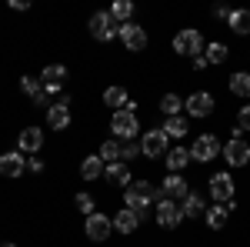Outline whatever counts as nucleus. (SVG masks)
I'll use <instances>...</instances> for the list:
<instances>
[{
  "mask_svg": "<svg viewBox=\"0 0 250 247\" xmlns=\"http://www.w3.org/2000/svg\"><path fill=\"white\" fill-rule=\"evenodd\" d=\"M237 127H240L244 134L250 131V104H247V107H240V114H237Z\"/></svg>",
  "mask_w": 250,
  "mask_h": 247,
  "instance_id": "35",
  "label": "nucleus"
},
{
  "mask_svg": "<svg viewBox=\"0 0 250 247\" xmlns=\"http://www.w3.org/2000/svg\"><path fill=\"white\" fill-rule=\"evenodd\" d=\"M100 160L104 164H117L120 160V140H104L100 144Z\"/></svg>",
  "mask_w": 250,
  "mask_h": 247,
  "instance_id": "31",
  "label": "nucleus"
},
{
  "mask_svg": "<svg viewBox=\"0 0 250 247\" xmlns=\"http://www.w3.org/2000/svg\"><path fill=\"white\" fill-rule=\"evenodd\" d=\"M20 90H23V94L30 97V100H37V97L43 94V90H47V87H43V84H40L37 77H20Z\"/></svg>",
  "mask_w": 250,
  "mask_h": 247,
  "instance_id": "32",
  "label": "nucleus"
},
{
  "mask_svg": "<svg viewBox=\"0 0 250 247\" xmlns=\"http://www.w3.org/2000/svg\"><path fill=\"white\" fill-rule=\"evenodd\" d=\"M87 27H90V37H97L100 44L120 37V27H117V20L110 17V10H97V14H90Z\"/></svg>",
  "mask_w": 250,
  "mask_h": 247,
  "instance_id": "2",
  "label": "nucleus"
},
{
  "mask_svg": "<svg viewBox=\"0 0 250 247\" xmlns=\"http://www.w3.org/2000/svg\"><path fill=\"white\" fill-rule=\"evenodd\" d=\"M160 131L167 134V137H187V134H190V124H187V117L177 114V117H167Z\"/></svg>",
  "mask_w": 250,
  "mask_h": 247,
  "instance_id": "25",
  "label": "nucleus"
},
{
  "mask_svg": "<svg viewBox=\"0 0 250 247\" xmlns=\"http://www.w3.org/2000/svg\"><path fill=\"white\" fill-rule=\"evenodd\" d=\"M213 17H224V20H230V7H224V3H220V7H213Z\"/></svg>",
  "mask_w": 250,
  "mask_h": 247,
  "instance_id": "37",
  "label": "nucleus"
},
{
  "mask_svg": "<svg viewBox=\"0 0 250 247\" xmlns=\"http://www.w3.org/2000/svg\"><path fill=\"white\" fill-rule=\"evenodd\" d=\"M167 134L160 131V127H154V131H144V137H140V151H144V157H150V160H160V157H167Z\"/></svg>",
  "mask_w": 250,
  "mask_h": 247,
  "instance_id": "6",
  "label": "nucleus"
},
{
  "mask_svg": "<svg viewBox=\"0 0 250 247\" xmlns=\"http://www.w3.org/2000/svg\"><path fill=\"white\" fill-rule=\"evenodd\" d=\"M40 84L47 87V94H57L60 87L67 84V67H63V64H50V67H43V74H40Z\"/></svg>",
  "mask_w": 250,
  "mask_h": 247,
  "instance_id": "14",
  "label": "nucleus"
},
{
  "mask_svg": "<svg viewBox=\"0 0 250 247\" xmlns=\"http://www.w3.org/2000/svg\"><path fill=\"white\" fill-rule=\"evenodd\" d=\"M47 124L54 127V131H67L70 127V97H63L57 104H50V111H47Z\"/></svg>",
  "mask_w": 250,
  "mask_h": 247,
  "instance_id": "13",
  "label": "nucleus"
},
{
  "mask_svg": "<svg viewBox=\"0 0 250 247\" xmlns=\"http://www.w3.org/2000/svg\"><path fill=\"white\" fill-rule=\"evenodd\" d=\"M180 221H184V207L177 204V201H170V197H164V201H157V224L160 227H180Z\"/></svg>",
  "mask_w": 250,
  "mask_h": 247,
  "instance_id": "8",
  "label": "nucleus"
},
{
  "mask_svg": "<svg viewBox=\"0 0 250 247\" xmlns=\"http://www.w3.org/2000/svg\"><path fill=\"white\" fill-rule=\"evenodd\" d=\"M157 201H164V190L157 187V184H150V180H137V184H130V187L124 190V207L140 214V217H144L147 207L157 204Z\"/></svg>",
  "mask_w": 250,
  "mask_h": 247,
  "instance_id": "1",
  "label": "nucleus"
},
{
  "mask_svg": "<svg viewBox=\"0 0 250 247\" xmlns=\"http://www.w3.org/2000/svg\"><path fill=\"white\" fill-rule=\"evenodd\" d=\"M220 154H224V160H227L230 167H244V164H250V144L244 140V137H230Z\"/></svg>",
  "mask_w": 250,
  "mask_h": 247,
  "instance_id": "9",
  "label": "nucleus"
},
{
  "mask_svg": "<svg viewBox=\"0 0 250 247\" xmlns=\"http://www.w3.org/2000/svg\"><path fill=\"white\" fill-rule=\"evenodd\" d=\"M207 67H210V64H207L204 54H200V57H193V70H207Z\"/></svg>",
  "mask_w": 250,
  "mask_h": 247,
  "instance_id": "38",
  "label": "nucleus"
},
{
  "mask_svg": "<svg viewBox=\"0 0 250 247\" xmlns=\"http://www.w3.org/2000/svg\"><path fill=\"white\" fill-rule=\"evenodd\" d=\"M220 151H224V144H220L213 134H197V140L190 144V157L197 164H207L213 157H220Z\"/></svg>",
  "mask_w": 250,
  "mask_h": 247,
  "instance_id": "5",
  "label": "nucleus"
},
{
  "mask_svg": "<svg viewBox=\"0 0 250 247\" xmlns=\"http://www.w3.org/2000/svg\"><path fill=\"white\" fill-rule=\"evenodd\" d=\"M180 207H184V217H204V214H207V201L190 190V194L180 201Z\"/></svg>",
  "mask_w": 250,
  "mask_h": 247,
  "instance_id": "21",
  "label": "nucleus"
},
{
  "mask_svg": "<svg viewBox=\"0 0 250 247\" xmlns=\"http://www.w3.org/2000/svg\"><path fill=\"white\" fill-rule=\"evenodd\" d=\"M160 190H164V197H170V201H184V197L190 194V184L184 180V174H167L164 184H160Z\"/></svg>",
  "mask_w": 250,
  "mask_h": 247,
  "instance_id": "16",
  "label": "nucleus"
},
{
  "mask_svg": "<svg viewBox=\"0 0 250 247\" xmlns=\"http://www.w3.org/2000/svg\"><path fill=\"white\" fill-rule=\"evenodd\" d=\"M0 247H17V244H0Z\"/></svg>",
  "mask_w": 250,
  "mask_h": 247,
  "instance_id": "40",
  "label": "nucleus"
},
{
  "mask_svg": "<svg viewBox=\"0 0 250 247\" xmlns=\"http://www.w3.org/2000/svg\"><path fill=\"white\" fill-rule=\"evenodd\" d=\"M104 171H107V164L100 160V154L83 157V164H80V177L83 180H97V177H104Z\"/></svg>",
  "mask_w": 250,
  "mask_h": 247,
  "instance_id": "20",
  "label": "nucleus"
},
{
  "mask_svg": "<svg viewBox=\"0 0 250 247\" xmlns=\"http://www.w3.org/2000/svg\"><path fill=\"white\" fill-rule=\"evenodd\" d=\"M137 224H140V214H134V210H117V217H114V230H120V234H134Z\"/></svg>",
  "mask_w": 250,
  "mask_h": 247,
  "instance_id": "22",
  "label": "nucleus"
},
{
  "mask_svg": "<svg viewBox=\"0 0 250 247\" xmlns=\"http://www.w3.org/2000/svg\"><path fill=\"white\" fill-rule=\"evenodd\" d=\"M10 7H14V10H30V3H27V0H10Z\"/></svg>",
  "mask_w": 250,
  "mask_h": 247,
  "instance_id": "39",
  "label": "nucleus"
},
{
  "mask_svg": "<svg viewBox=\"0 0 250 247\" xmlns=\"http://www.w3.org/2000/svg\"><path fill=\"white\" fill-rule=\"evenodd\" d=\"M204 57H207V64H224V60L230 57V50H227V44H207L204 47Z\"/></svg>",
  "mask_w": 250,
  "mask_h": 247,
  "instance_id": "28",
  "label": "nucleus"
},
{
  "mask_svg": "<svg viewBox=\"0 0 250 247\" xmlns=\"http://www.w3.org/2000/svg\"><path fill=\"white\" fill-rule=\"evenodd\" d=\"M83 230H87V237H90V241H97V244H100V241H107V237L114 234V217L97 214V210H94V214L83 221Z\"/></svg>",
  "mask_w": 250,
  "mask_h": 247,
  "instance_id": "7",
  "label": "nucleus"
},
{
  "mask_svg": "<svg viewBox=\"0 0 250 247\" xmlns=\"http://www.w3.org/2000/svg\"><path fill=\"white\" fill-rule=\"evenodd\" d=\"M227 214H230V210L224 207V204H213V207L204 214V217H207V227H210V230H220L224 224H227Z\"/></svg>",
  "mask_w": 250,
  "mask_h": 247,
  "instance_id": "27",
  "label": "nucleus"
},
{
  "mask_svg": "<svg viewBox=\"0 0 250 247\" xmlns=\"http://www.w3.org/2000/svg\"><path fill=\"white\" fill-rule=\"evenodd\" d=\"M110 17L130 23V17H134V3H130V0H114V3H110Z\"/></svg>",
  "mask_w": 250,
  "mask_h": 247,
  "instance_id": "30",
  "label": "nucleus"
},
{
  "mask_svg": "<svg viewBox=\"0 0 250 247\" xmlns=\"http://www.w3.org/2000/svg\"><path fill=\"white\" fill-rule=\"evenodd\" d=\"M164 164H167V174H180L184 167H187V164H193L190 147H173V151H167Z\"/></svg>",
  "mask_w": 250,
  "mask_h": 247,
  "instance_id": "18",
  "label": "nucleus"
},
{
  "mask_svg": "<svg viewBox=\"0 0 250 247\" xmlns=\"http://www.w3.org/2000/svg\"><path fill=\"white\" fill-rule=\"evenodd\" d=\"M210 197L217 204H230L233 201V177L230 174H213L210 177Z\"/></svg>",
  "mask_w": 250,
  "mask_h": 247,
  "instance_id": "12",
  "label": "nucleus"
},
{
  "mask_svg": "<svg viewBox=\"0 0 250 247\" xmlns=\"http://www.w3.org/2000/svg\"><path fill=\"white\" fill-rule=\"evenodd\" d=\"M17 147H20V154H34L37 157V151L43 147V131L40 127H23L17 134Z\"/></svg>",
  "mask_w": 250,
  "mask_h": 247,
  "instance_id": "15",
  "label": "nucleus"
},
{
  "mask_svg": "<svg viewBox=\"0 0 250 247\" xmlns=\"http://www.w3.org/2000/svg\"><path fill=\"white\" fill-rule=\"evenodd\" d=\"M204 47H207V44L200 37V30H193V27L180 30V34L173 37V54H180V57H200Z\"/></svg>",
  "mask_w": 250,
  "mask_h": 247,
  "instance_id": "4",
  "label": "nucleus"
},
{
  "mask_svg": "<svg viewBox=\"0 0 250 247\" xmlns=\"http://www.w3.org/2000/svg\"><path fill=\"white\" fill-rule=\"evenodd\" d=\"M120 40H124V47H127V50H144V47H147V30H144V27H140V23H134V20H130V23H124V27H120Z\"/></svg>",
  "mask_w": 250,
  "mask_h": 247,
  "instance_id": "11",
  "label": "nucleus"
},
{
  "mask_svg": "<svg viewBox=\"0 0 250 247\" xmlns=\"http://www.w3.org/2000/svg\"><path fill=\"white\" fill-rule=\"evenodd\" d=\"M230 94L250 100V74H247V70H237V74L230 77Z\"/></svg>",
  "mask_w": 250,
  "mask_h": 247,
  "instance_id": "26",
  "label": "nucleus"
},
{
  "mask_svg": "<svg viewBox=\"0 0 250 247\" xmlns=\"http://www.w3.org/2000/svg\"><path fill=\"white\" fill-rule=\"evenodd\" d=\"M184 107H187V114H190V117H210L217 104H213V94L197 90V94H190L187 100H184Z\"/></svg>",
  "mask_w": 250,
  "mask_h": 247,
  "instance_id": "10",
  "label": "nucleus"
},
{
  "mask_svg": "<svg viewBox=\"0 0 250 247\" xmlns=\"http://www.w3.org/2000/svg\"><path fill=\"white\" fill-rule=\"evenodd\" d=\"M160 111H164V117H177L180 111H184V100L177 94H164L160 97Z\"/></svg>",
  "mask_w": 250,
  "mask_h": 247,
  "instance_id": "29",
  "label": "nucleus"
},
{
  "mask_svg": "<svg viewBox=\"0 0 250 247\" xmlns=\"http://www.w3.org/2000/svg\"><path fill=\"white\" fill-rule=\"evenodd\" d=\"M110 134H114V140H134L137 134H140V120H137V114H130V111H117L114 117H110Z\"/></svg>",
  "mask_w": 250,
  "mask_h": 247,
  "instance_id": "3",
  "label": "nucleus"
},
{
  "mask_svg": "<svg viewBox=\"0 0 250 247\" xmlns=\"http://www.w3.org/2000/svg\"><path fill=\"white\" fill-rule=\"evenodd\" d=\"M27 171V160L20 151H10V154H0V177H20Z\"/></svg>",
  "mask_w": 250,
  "mask_h": 247,
  "instance_id": "17",
  "label": "nucleus"
},
{
  "mask_svg": "<svg viewBox=\"0 0 250 247\" xmlns=\"http://www.w3.org/2000/svg\"><path fill=\"white\" fill-rule=\"evenodd\" d=\"M27 171L40 174V171H43V160H40V157H30V160H27Z\"/></svg>",
  "mask_w": 250,
  "mask_h": 247,
  "instance_id": "36",
  "label": "nucleus"
},
{
  "mask_svg": "<svg viewBox=\"0 0 250 247\" xmlns=\"http://www.w3.org/2000/svg\"><path fill=\"white\" fill-rule=\"evenodd\" d=\"M227 27H230L237 37H247V34H250V10H230Z\"/></svg>",
  "mask_w": 250,
  "mask_h": 247,
  "instance_id": "23",
  "label": "nucleus"
},
{
  "mask_svg": "<svg viewBox=\"0 0 250 247\" xmlns=\"http://www.w3.org/2000/svg\"><path fill=\"white\" fill-rule=\"evenodd\" d=\"M104 177H107V184H114V187H130V167L124 164V160H117V164H107V171H104Z\"/></svg>",
  "mask_w": 250,
  "mask_h": 247,
  "instance_id": "19",
  "label": "nucleus"
},
{
  "mask_svg": "<svg viewBox=\"0 0 250 247\" xmlns=\"http://www.w3.org/2000/svg\"><path fill=\"white\" fill-rule=\"evenodd\" d=\"M104 104L114 107V114H117V111H124V107L130 104V97H127L124 87H107V90H104Z\"/></svg>",
  "mask_w": 250,
  "mask_h": 247,
  "instance_id": "24",
  "label": "nucleus"
},
{
  "mask_svg": "<svg viewBox=\"0 0 250 247\" xmlns=\"http://www.w3.org/2000/svg\"><path fill=\"white\" fill-rule=\"evenodd\" d=\"M74 204H77V210H80V214H87V217L94 214V197H90V194H77Z\"/></svg>",
  "mask_w": 250,
  "mask_h": 247,
  "instance_id": "34",
  "label": "nucleus"
},
{
  "mask_svg": "<svg viewBox=\"0 0 250 247\" xmlns=\"http://www.w3.org/2000/svg\"><path fill=\"white\" fill-rule=\"evenodd\" d=\"M140 144H134V140H124V144H120V160H124V164H127V160H137V157H140Z\"/></svg>",
  "mask_w": 250,
  "mask_h": 247,
  "instance_id": "33",
  "label": "nucleus"
}]
</instances>
